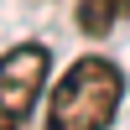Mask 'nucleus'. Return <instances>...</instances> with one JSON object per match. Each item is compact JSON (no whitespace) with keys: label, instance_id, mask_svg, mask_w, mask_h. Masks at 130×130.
Listing matches in <instances>:
<instances>
[{"label":"nucleus","instance_id":"obj_1","mask_svg":"<svg viewBox=\"0 0 130 130\" xmlns=\"http://www.w3.org/2000/svg\"><path fill=\"white\" fill-rule=\"evenodd\" d=\"M125 99V73L109 57H78L47 99V130H104Z\"/></svg>","mask_w":130,"mask_h":130},{"label":"nucleus","instance_id":"obj_2","mask_svg":"<svg viewBox=\"0 0 130 130\" xmlns=\"http://www.w3.org/2000/svg\"><path fill=\"white\" fill-rule=\"evenodd\" d=\"M52 52L42 42H21L0 57V130H21L26 115L37 109V94L47 89Z\"/></svg>","mask_w":130,"mask_h":130},{"label":"nucleus","instance_id":"obj_3","mask_svg":"<svg viewBox=\"0 0 130 130\" xmlns=\"http://www.w3.org/2000/svg\"><path fill=\"white\" fill-rule=\"evenodd\" d=\"M125 16H130V0H78V10H73L83 37H109Z\"/></svg>","mask_w":130,"mask_h":130}]
</instances>
